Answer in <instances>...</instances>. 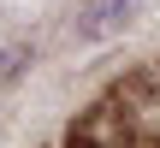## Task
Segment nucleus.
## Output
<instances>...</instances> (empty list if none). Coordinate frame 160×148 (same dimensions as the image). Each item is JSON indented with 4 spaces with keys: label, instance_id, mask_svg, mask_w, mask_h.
<instances>
[{
    "label": "nucleus",
    "instance_id": "obj_1",
    "mask_svg": "<svg viewBox=\"0 0 160 148\" xmlns=\"http://www.w3.org/2000/svg\"><path fill=\"white\" fill-rule=\"evenodd\" d=\"M137 18H142V0H77V36L83 42L125 36Z\"/></svg>",
    "mask_w": 160,
    "mask_h": 148
}]
</instances>
